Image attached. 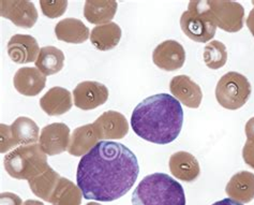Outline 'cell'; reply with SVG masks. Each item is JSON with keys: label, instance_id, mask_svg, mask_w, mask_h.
<instances>
[{"label": "cell", "instance_id": "cell-22", "mask_svg": "<svg viewBox=\"0 0 254 205\" xmlns=\"http://www.w3.org/2000/svg\"><path fill=\"white\" fill-rule=\"evenodd\" d=\"M122 39V28L116 23L96 26L91 30V44L99 51L106 52L115 49Z\"/></svg>", "mask_w": 254, "mask_h": 205}, {"label": "cell", "instance_id": "cell-10", "mask_svg": "<svg viewBox=\"0 0 254 205\" xmlns=\"http://www.w3.org/2000/svg\"><path fill=\"white\" fill-rule=\"evenodd\" d=\"M70 140V128L68 126L63 123H54L42 128L39 144L46 155L55 156L69 148Z\"/></svg>", "mask_w": 254, "mask_h": 205}, {"label": "cell", "instance_id": "cell-33", "mask_svg": "<svg viewBox=\"0 0 254 205\" xmlns=\"http://www.w3.org/2000/svg\"><path fill=\"white\" fill-rule=\"evenodd\" d=\"M246 25L247 27L249 28L250 32L252 34V36L254 37V9H252L249 13L248 17L246 19Z\"/></svg>", "mask_w": 254, "mask_h": 205}, {"label": "cell", "instance_id": "cell-21", "mask_svg": "<svg viewBox=\"0 0 254 205\" xmlns=\"http://www.w3.org/2000/svg\"><path fill=\"white\" fill-rule=\"evenodd\" d=\"M99 141L92 124L81 126L72 132L68 151L72 156L83 157L95 147Z\"/></svg>", "mask_w": 254, "mask_h": 205}, {"label": "cell", "instance_id": "cell-14", "mask_svg": "<svg viewBox=\"0 0 254 205\" xmlns=\"http://www.w3.org/2000/svg\"><path fill=\"white\" fill-rule=\"evenodd\" d=\"M40 50L36 39L29 35H14L8 42L9 57L19 65L36 63Z\"/></svg>", "mask_w": 254, "mask_h": 205}, {"label": "cell", "instance_id": "cell-3", "mask_svg": "<svg viewBox=\"0 0 254 205\" xmlns=\"http://www.w3.org/2000/svg\"><path fill=\"white\" fill-rule=\"evenodd\" d=\"M182 185L164 173L145 176L132 195V205H186Z\"/></svg>", "mask_w": 254, "mask_h": 205}, {"label": "cell", "instance_id": "cell-4", "mask_svg": "<svg viewBox=\"0 0 254 205\" xmlns=\"http://www.w3.org/2000/svg\"><path fill=\"white\" fill-rule=\"evenodd\" d=\"M50 168L40 144L22 145L4 157V169L15 180H32Z\"/></svg>", "mask_w": 254, "mask_h": 205}, {"label": "cell", "instance_id": "cell-7", "mask_svg": "<svg viewBox=\"0 0 254 205\" xmlns=\"http://www.w3.org/2000/svg\"><path fill=\"white\" fill-rule=\"evenodd\" d=\"M206 2L217 27L232 34L243 29L245 9L239 2L231 0H211Z\"/></svg>", "mask_w": 254, "mask_h": 205}, {"label": "cell", "instance_id": "cell-2", "mask_svg": "<svg viewBox=\"0 0 254 205\" xmlns=\"http://www.w3.org/2000/svg\"><path fill=\"white\" fill-rule=\"evenodd\" d=\"M184 111L175 97L158 94L139 102L131 115L133 131L155 144H169L175 141L182 131Z\"/></svg>", "mask_w": 254, "mask_h": 205}, {"label": "cell", "instance_id": "cell-11", "mask_svg": "<svg viewBox=\"0 0 254 205\" xmlns=\"http://www.w3.org/2000/svg\"><path fill=\"white\" fill-rule=\"evenodd\" d=\"M92 125L100 141L120 140L129 132V124L126 117L117 111L104 112Z\"/></svg>", "mask_w": 254, "mask_h": 205}, {"label": "cell", "instance_id": "cell-17", "mask_svg": "<svg viewBox=\"0 0 254 205\" xmlns=\"http://www.w3.org/2000/svg\"><path fill=\"white\" fill-rule=\"evenodd\" d=\"M73 105L72 94L64 87H53L40 99V107L50 116L63 115Z\"/></svg>", "mask_w": 254, "mask_h": 205}, {"label": "cell", "instance_id": "cell-30", "mask_svg": "<svg viewBox=\"0 0 254 205\" xmlns=\"http://www.w3.org/2000/svg\"><path fill=\"white\" fill-rule=\"evenodd\" d=\"M243 158L250 168L254 169V142L247 141L243 148Z\"/></svg>", "mask_w": 254, "mask_h": 205}, {"label": "cell", "instance_id": "cell-19", "mask_svg": "<svg viewBox=\"0 0 254 205\" xmlns=\"http://www.w3.org/2000/svg\"><path fill=\"white\" fill-rule=\"evenodd\" d=\"M55 35L58 40L72 44L84 43L90 36L88 27L77 18H64L55 26Z\"/></svg>", "mask_w": 254, "mask_h": 205}, {"label": "cell", "instance_id": "cell-23", "mask_svg": "<svg viewBox=\"0 0 254 205\" xmlns=\"http://www.w3.org/2000/svg\"><path fill=\"white\" fill-rule=\"evenodd\" d=\"M36 68L48 76L58 73L64 65V54L55 46H44L39 53L36 61Z\"/></svg>", "mask_w": 254, "mask_h": 205}, {"label": "cell", "instance_id": "cell-31", "mask_svg": "<svg viewBox=\"0 0 254 205\" xmlns=\"http://www.w3.org/2000/svg\"><path fill=\"white\" fill-rule=\"evenodd\" d=\"M22 199L12 193H2L0 195V205H23Z\"/></svg>", "mask_w": 254, "mask_h": 205}, {"label": "cell", "instance_id": "cell-28", "mask_svg": "<svg viewBox=\"0 0 254 205\" xmlns=\"http://www.w3.org/2000/svg\"><path fill=\"white\" fill-rule=\"evenodd\" d=\"M42 13L49 18H57L64 14L68 6V1L65 0H41L40 1Z\"/></svg>", "mask_w": 254, "mask_h": 205}, {"label": "cell", "instance_id": "cell-25", "mask_svg": "<svg viewBox=\"0 0 254 205\" xmlns=\"http://www.w3.org/2000/svg\"><path fill=\"white\" fill-rule=\"evenodd\" d=\"M13 140L16 145L36 144L40 138V130L38 125L31 118L21 116L16 118L11 125Z\"/></svg>", "mask_w": 254, "mask_h": 205}, {"label": "cell", "instance_id": "cell-16", "mask_svg": "<svg viewBox=\"0 0 254 205\" xmlns=\"http://www.w3.org/2000/svg\"><path fill=\"white\" fill-rule=\"evenodd\" d=\"M169 167L174 177L187 183L194 182L200 174L197 159L188 151H177L173 154L170 158Z\"/></svg>", "mask_w": 254, "mask_h": 205}, {"label": "cell", "instance_id": "cell-29", "mask_svg": "<svg viewBox=\"0 0 254 205\" xmlns=\"http://www.w3.org/2000/svg\"><path fill=\"white\" fill-rule=\"evenodd\" d=\"M0 131H1V134H0V137H1L0 146H1V149H0V151L3 154V153H6L8 150H10L11 148L16 146V144L14 140H13L11 126L1 124L0 125Z\"/></svg>", "mask_w": 254, "mask_h": 205}, {"label": "cell", "instance_id": "cell-5", "mask_svg": "<svg viewBox=\"0 0 254 205\" xmlns=\"http://www.w3.org/2000/svg\"><path fill=\"white\" fill-rule=\"evenodd\" d=\"M180 27L187 37L198 43L211 41L218 28L206 1H190L180 17Z\"/></svg>", "mask_w": 254, "mask_h": 205}, {"label": "cell", "instance_id": "cell-26", "mask_svg": "<svg viewBox=\"0 0 254 205\" xmlns=\"http://www.w3.org/2000/svg\"><path fill=\"white\" fill-rule=\"evenodd\" d=\"M83 197L78 186L68 178L62 177L52 195L50 203L53 205H81Z\"/></svg>", "mask_w": 254, "mask_h": 205}, {"label": "cell", "instance_id": "cell-9", "mask_svg": "<svg viewBox=\"0 0 254 205\" xmlns=\"http://www.w3.org/2000/svg\"><path fill=\"white\" fill-rule=\"evenodd\" d=\"M109 95L108 87L102 83L85 81L79 83L73 90V103L83 111H90L108 101Z\"/></svg>", "mask_w": 254, "mask_h": 205}, {"label": "cell", "instance_id": "cell-6", "mask_svg": "<svg viewBox=\"0 0 254 205\" xmlns=\"http://www.w3.org/2000/svg\"><path fill=\"white\" fill-rule=\"evenodd\" d=\"M252 87L248 78L235 71L227 72L218 81L216 98L219 104L226 110L235 111L249 100Z\"/></svg>", "mask_w": 254, "mask_h": 205}, {"label": "cell", "instance_id": "cell-15", "mask_svg": "<svg viewBox=\"0 0 254 205\" xmlns=\"http://www.w3.org/2000/svg\"><path fill=\"white\" fill-rule=\"evenodd\" d=\"M13 84L21 95L35 97L44 89L46 76L37 68L23 67L16 71Z\"/></svg>", "mask_w": 254, "mask_h": 205}, {"label": "cell", "instance_id": "cell-37", "mask_svg": "<svg viewBox=\"0 0 254 205\" xmlns=\"http://www.w3.org/2000/svg\"><path fill=\"white\" fill-rule=\"evenodd\" d=\"M252 3H253V5H254V1H253V2H252Z\"/></svg>", "mask_w": 254, "mask_h": 205}, {"label": "cell", "instance_id": "cell-1", "mask_svg": "<svg viewBox=\"0 0 254 205\" xmlns=\"http://www.w3.org/2000/svg\"><path fill=\"white\" fill-rule=\"evenodd\" d=\"M139 173L137 158L124 144L100 141L82 157L76 183L87 200L115 201L128 194Z\"/></svg>", "mask_w": 254, "mask_h": 205}, {"label": "cell", "instance_id": "cell-8", "mask_svg": "<svg viewBox=\"0 0 254 205\" xmlns=\"http://www.w3.org/2000/svg\"><path fill=\"white\" fill-rule=\"evenodd\" d=\"M0 14L8 18L17 27L29 29L38 21V11L35 4L28 0H1Z\"/></svg>", "mask_w": 254, "mask_h": 205}, {"label": "cell", "instance_id": "cell-20", "mask_svg": "<svg viewBox=\"0 0 254 205\" xmlns=\"http://www.w3.org/2000/svg\"><path fill=\"white\" fill-rule=\"evenodd\" d=\"M118 3L115 0H87L84 6V16L91 24L105 25L115 16Z\"/></svg>", "mask_w": 254, "mask_h": 205}, {"label": "cell", "instance_id": "cell-27", "mask_svg": "<svg viewBox=\"0 0 254 205\" xmlns=\"http://www.w3.org/2000/svg\"><path fill=\"white\" fill-rule=\"evenodd\" d=\"M203 58L209 69L218 70L222 68L227 62L226 46L218 40H211L205 46Z\"/></svg>", "mask_w": 254, "mask_h": 205}, {"label": "cell", "instance_id": "cell-24", "mask_svg": "<svg viewBox=\"0 0 254 205\" xmlns=\"http://www.w3.org/2000/svg\"><path fill=\"white\" fill-rule=\"evenodd\" d=\"M60 178L62 177H60L57 172L50 167L43 173L32 178V180H29L28 184L33 195L42 199L43 201L50 202L52 195L56 189Z\"/></svg>", "mask_w": 254, "mask_h": 205}, {"label": "cell", "instance_id": "cell-34", "mask_svg": "<svg viewBox=\"0 0 254 205\" xmlns=\"http://www.w3.org/2000/svg\"><path fill=\"white\" fill-rule=\"evenodd\" d=\"M212 205H243V204L231 199V198H227V199H223L221 201H218L216 203H213Z\"/></svg>", "mask_w": 254, "mask_h": 205}, {"label": "cell", "instance_id": "cell-36", "mask_svg": "<svg viewBox=\"0 0 254 205\" xmlns=\"http://www.w3.org/2000/svg\"><path fill=\"white\" fill-rule=\"evenodd\" d=\"M86 205H101V204L97 203V202H90V203H87Z\"/></svg>", "mask_w": 254, "mask_h": 205}, {"label": "cell", "instance_id": "cell-18", "mask_svg": "<svg viewBox=\"0 0 254 205\" xmlns=\"http://www.w3.org/2000/svg\"><path fill=\"white\" fill-rule=\"evenodd\" d=\"M225 193L231 199L239 203H249L254 199V174L240 171L227 183Z\"/></svg>", "mask_w": 254, "mask_h": 205}, {"label": "cell", "instance_id": "cell-32", "mask_svg": "<svg viewBox=\"0 0 254 205\" xmlns=\"http://www.w3.org/2000/svg\"><path fill=\"white\" fill-rule=\"evenodd\" d=\"M245 132L247 137V141H252L254 142V117L250 118V120L247 122Z\"/></svg>", "mask_w": 254, "mask_h": 205}, {"label": "cell", "instance_id": "cell-12", "mask_svg": "<svg viewBox=\"0 0 254 205\" xmlns=\"http://www.w3.org/2000/svg\"><path fill=\"white\" fill-rule=\"evenodd\" d=\"M152 62L164 71H176L183 68L186 62L184 46L175 40H166L160 43L152 52Z\"/></svg>", "mask_w": 254, "mask_h": 205}, {"label": "cell", "instance_id": "cell-35", "mask_svg": "<svg viewBox=\"0 0 254 205\" xmlns=\"http://www.w3.org/2000/svg\"><path fill=\"white\" fill-rule=\"evenodd\" d=\"M23 205H44L42 202L37 201V200H27L25 201Z\"/></svg>", "mask_w": 254, "mask_h": 205}, {"label": "cell", "instance_id": "cell-13", "mask_svg": "<svg viewBox=\"0 0 254 205\" xmlns=\"http://www.w3.org/2000/svg\"><path fill=\"white\" fill-rule=\"evenodd\" d=\"M170 90L187 108L197 109L203 100L202 89L188 75L174 76L170 83Z\"/></svg>", "mask_w": 254, "mask_h": 205}]
</instances>
